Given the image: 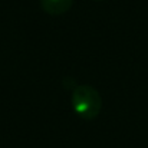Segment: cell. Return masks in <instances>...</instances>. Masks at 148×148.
I'll list each match as a JSON object with an SVG mask.
<instances>
[{
  "instance_id": "1",
  "label": "cell",
  "mask_w": 148,
  "mask_h": 148,
  "mask_svg": "<svg viewBox=\"0 0 148 148\" xmlns=\"http://www.w3.org/2000/svg\"><path fill=\"white\" fill-rule=\"evenodd\" d=\"M72 105L81 118L94 119L101 112L102 99L95 88L89 85H79L72 92Z\"/></svg>"
},
{
  "instance_id": "2",
  "label": "cell",
  "mask_w": 148,
  "mask_h": 148,
  "mask_svg": "<svg viewBox=\"0 0 148 148\" xmlns=\"http://www.w3.org/2000/svg\"><path fill=\"white\" fill-rule=\"evenodd\" d=\"M73 0H40V6L43 9V12H46L48 14H63L66 13L71 6H72Z\"/></svg>"
},
{
  "instance_id": "3",
  "label": "cell",
  "mask_w": 148,
  "mask_h": 148,
  "mask_svg": "<svg viewBox=\"0 0 148 148\" xmlns=\"http://www.w3.org/2000/svg\"><path fill=\"white\" fill-rule=\"evenodd\" d=\"M98 1H99V0H98Z\"/></svg>"
}]
</instances>
